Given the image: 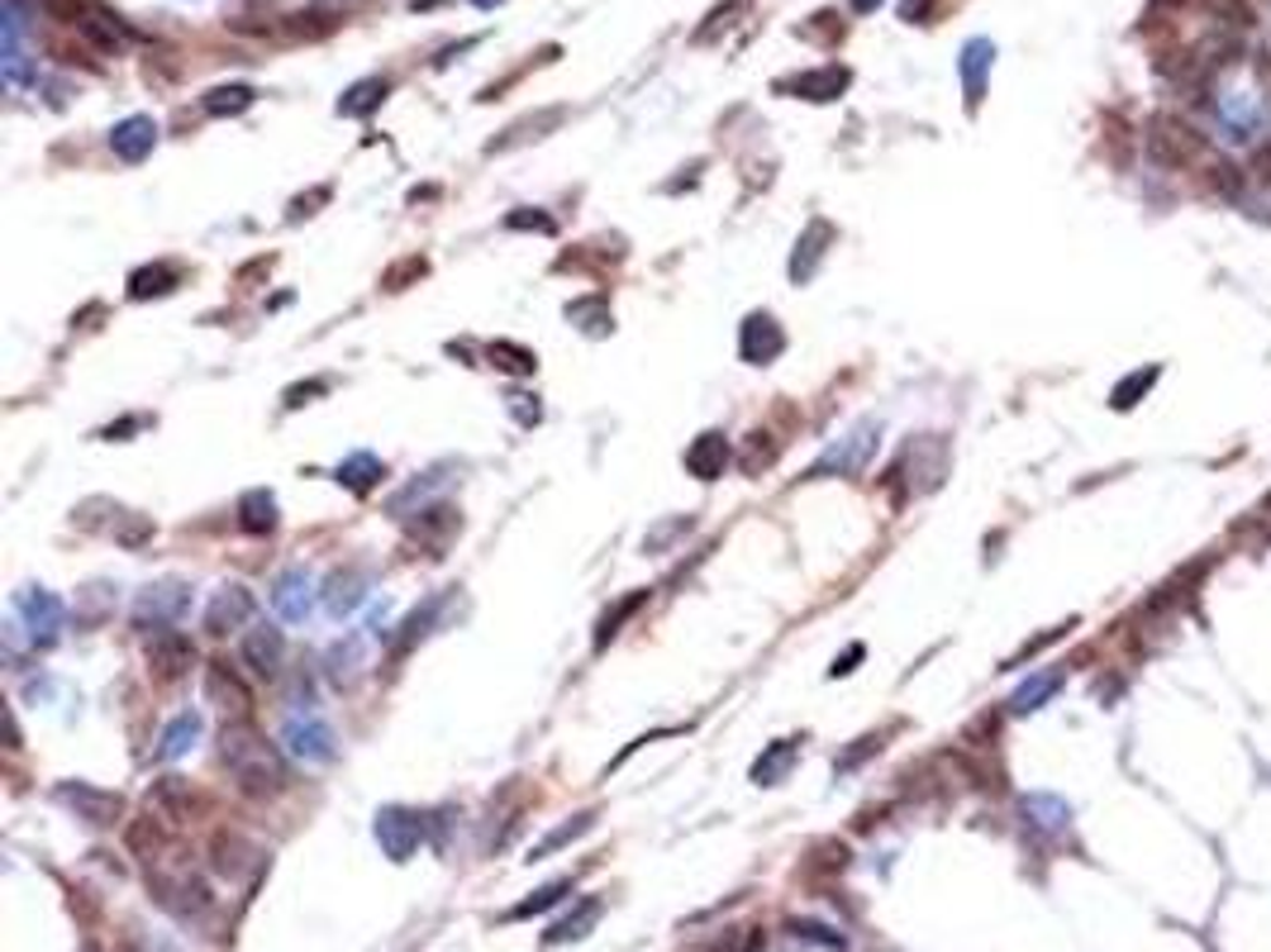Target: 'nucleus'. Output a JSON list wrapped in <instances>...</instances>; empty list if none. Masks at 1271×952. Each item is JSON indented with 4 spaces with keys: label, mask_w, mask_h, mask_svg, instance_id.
Here are the masks:
<instances>
[{
    "label": "nucleus",
    "mask_w": 1271,
    "mask_h": 952,
    "mask_svg": "<svg viewBox=\"0 0 1271 952\" xmlns=\"http://www.w3.org/2000/svg\"><path fill=\"white\" fill-rule=\"evenodd\" d=\"M191 662H196V643H191L186 634H176V629H162V634H153V638H148V667L158 671L162 681H176V677H186V671H191Z\"/></svg>",
    "instance_id": "14"
},
{
    "label": "nucleus",
    "mask_w": 1271,
    "mask_h": 952,
    "mask_svg": "<svg viewBox=\"0 0 1271 952\" xmlns=\"http://www.w3.org/2000/svg\"><path fill=\"white\" fill-rule=\"evenodd\" d=\"M153 143H158V125L148 115H129L110 129V148L119 162H143L153 153Z\"/></svg>",
    "instance_id": "16"
},
{
    "label": "nucleus",
    "mask_w": 1271,
    "mask_h": 952,
    "mask_svg": "<svg viewBox=\"0 0 1271 952\" xmlns=\"http://www.w3.org/2000/svg\"><path fill=\"white\" fill-rule=\"evenodd\" d=\"M786 353V329L772 315H748L738 329V357L752 367H766Z\"/></svg>",
    "instance_id": "11"
},
{
    "label": "nucleus",
    "mask_w": 1271,
    "mask_h": 952,
    "mask_svg": "<svg viewBox=\"0 0 1271 952\" xmlns=\"http://www.w3.org/2000/svg\"><path fill=\"white\" fill-rule=\"evenodd\" d=\"M1257 167H1262V182L1271 186V148H1262V153H1257Z\"/></svg>",
    "instance_id": "53"
},
{
    "label": "nucleus",
    "mask_w": 1271,
    "mask_h": 952,
    "mask_svg": "<svg viewBox=\"0 0 1271 952\" xmlns=\"http://www.w3.org/2000/svg\"><path fill=\"white\" fill-rule=\"evenodd\" d=\"M206 695H210V705H220L230 719L253 715V691L238 681V671L230 667V662H210L206 667ZM230 719H224V725H230Z\"/></svg>",
    "instance_id": "13"
},
{
    "label": "nucleus",
    "mask_w": 1271,
    "mask_h": 952,
    "mask_svg": "<svg viewBox=\"0 0 1271 952\" xmlns=\"http://www.w3.org/2000/svg\"><path fill=\"white\" fill-rule=\"evenodd\" d=\"M443 472H448V467H438V472H424L419 481H410V486H405V491H395V496H391V514H410V505H415V500H424L429 491L438 486V481H448Z\"/></svg>",
    "instance_id": "41"
},
{
    "label": "nucleus",
    "mask_w": 1271,
    "mask_h": 952,
    "mask_svg": "<svg viewBox=\"0 0 1271 952\" xmlns=\"http://www.w3.org/2000/svg\"><path fill=\"white\" fill-rule=\"evenodd\" d=\"M929 5H933V0H905L901 15H905L909 24H925V19H929Z\"/></svg>",
    "instance_id": "51"
},
{
    "label": "nucleus",
    "mask_w": 1271,
    "mask_h": 952,
    "mask_svg": "<svg viewBox=\"0 0 1271 952\" xmlns=\"http://www.w3.org/2000/svg\"><path fill=\"white\" fill-rule=\"evenodd\" d=\"M1201 134H1195L1191 125H1181L1177 115H1157L1153 129H1148V158L1157 167H1167V172H1181V167H1191L1201 158Z\"/></svg>",
    "instance_id": "3"
},
{
    "label": "nucleus",
    "mask_w": 1271,
    "mask_h": 952,
    "mask_svg": "<svg viewBox=\"0 0 1271 952\" xmlns=\"http://www.w3.org/2000/svg\"><path fill=\"white\" fill-rule=\"evenodd\" d=\"M1262 520H1271V491H1267V500H1262Z\"/></svg>",
    "instance_id": "55"
},
{
    "label": "nucleus",
    "mask_w": 1271,
    "mask_h": 952,
    "mask_svg": "<svg viewBox=\"0 0 1271 952\" xmlns=\"http://www.w3.org/2000/svg\"><path fill=\"white\" fill-rule=\"evenodd\" d=\"M506 224H510V229H538V234H553V229H558L553 220H548V214H538V210H534V214H529V210H520V214H510Z\"/></svg>",
    "instance_id": "48"
},
{
    "label": "nucleus",
    "mask_w": 1271,
    "mask_h": 952,
    "mask_svg": "<svg viewBox=\"0 0 1271 952\" xmlns=\"http://www.w3.org/2000/svg\"><path fill=\"white\" fill-rule=\"evenodd\" d=\"M319 391H324V381H310V386H291V391H286V405H291V409H296V405H305V401H310V395H319Z\"/></svg>",
    "instance_id": "49"
},
{
    "label": "nucleus",
    "mask_w": 1271,
    "mask_h": 952,
    "mask_svg": "<svg viewBox=\"0 0 1271 952\" xmlns=\"http://www.w3.org/2000/svg\"><path fill=\"white\" fill-rule=\"evenodd\" d=\"M172 286H176V268H167V262H158V268H139L134 276H129V296H134V300L167 296Z\"/></svg>",
    "instance_id": "35"
},
{
    "label": "nucleus",
    "mask_w": 1271,
    "mask_h": 952,
    "mask_svg": "<svg viewBox=\"0 0 1271 952\" xmlns=\"http://www.w3.org/2000/svg\"><path fill=\"white\" fill-rule=\"evenodd\" d=\"M253 105V87H214L206 95V110L210 115H244Z\"/></svg>",
    "instance_id": "40"
},
{
    "label": "nucleus",
    "mask_w": 1271,
    "mask_h": 952,
    "mask_svg": "<svg viewBox=\"0 0 1271 952\" xmlns=\"http://www.w3.org/2000/svg\"><path fill=\"white\" fill-rule=\"evenodd\" d=\"M881 443V425L877 419H862L853 433H843V439L834 443V448L820 453V462L805 472V481H824V477H857L862 467L872 462V453H877Z\"/></svg>",
    "instance_id": "2"
},
{
    "label": "nucleus",
    "mask_w": 1271,
    "mask_h": 952,
    "mask_svg": "<svg viewBox=\"0 0 1271 952\" xmlns=\"http://www.w3.org/2000/svg\"><path fill=\"white\" fill-rule=\"evenodd\" d=\"M39 5H43L53 19H63V24H87V19H91V5H87V0H39Z\"/></svg>",
    "instance_id": "43"
},
{
    "label": "nucleus",
    "mask_w": 1271,
    "mask_h": 952,
    "mask_svg": "<svg viewBox=\"0 0 1271 952\" xmlns=\"http://www.w3.org/2000/svg\"><path fill=\"white\" fill-rule=\"evenodd\" d=\"M200 733H206V719H200L196 709H182V715H176L172 725L162 729V739H158V762H176V757H186V753L200 743Z\"/></svg>",
    "instance_id": "20"
},
{
    "label": "nucleus",
    "mask_w": 1271,
    "mask_h": 952,
    "mask_svg": "<svg viewBox=\"0 0 1271 952\" xmlns=\"http://www.w3.org/2000/svg\"><path fill=\"white\" fill-rule=\"evenodd\" d=\"M743 952H766V934L762 929H748V948Z\"/></svg>",
    "instance_id": "52"
},
{
    "label": "nucleus",
    "mask_w": 1271,
    "mask_h": 952,
    "mask_svg": "<svg viewBox=\"0 0 1271 952\" xmlns=\"http://www.w3.org/2000/svg\"><path fill=\"white\" fill-rule=\"evenodd\" d=\"M490 363H496L500 371H514V377H529V371L538 367V357L529 353V348H520V343H490Z\"/></svg>",
    "instance_id": "37"
},
{
    "label": "nucleus",
    "mask_w": 1271,
    "mask_h": 952,
    "mask_svg": "<svg viewBox=\"0 0 1271 952\" xmlns=\"http://www.w3.org/2000/svg\"><path fill=\"white\" fill-rule=\"evenodd\" d=\"M843 87H848V71L843 67H820V71H805V77L790 81V91L805 95V101H834Z\"/></svg>",
    "instance_id": "30"
},
{
    "label": "nucleus",
    "mask_w": 1271,
    "mask_h": 952,
    "mask_svg": "<svg viewBox=\"0 0 1271 952\" xmlns=\"http://www.w3.org/2000/svg\"><path fill=\"white\" fill-rule=\"evenodd\" d=\"M724 467H729V439L724 433H700V439L691 443L686 448V472L695 477V481H715V477H724Z\"/></svg>",
    "instance_id": "19"
},
{
    "label": "nucleus",
    "mask_w": 1271,
    "mask_h": 952,
    "mask_svg": "<svg viewBox=\"0 0 1271 952\" xmlns=\"http://www.w3.org/2000/svg\"><path fill=\"white\" fill-rule=\"evenodd\" d=\"M1062 681H1066V671L1062 667H1048V671H1034L1019 691L1010 695V715H1034V709H1043L1052 701V695L1062 691Z\"/></svg>",
    "instance_id": "22"
},
{
    "label": "nucleus",
    "mask_w": 1271,
    "mask_h": 952,
    "mask_svg": "<svg viewBox=\"0 0 1271 952\" xmlns=\"http://www.w3.org/2000/svg\"><path fill=\"white\" fill-rule=\"evenodd\" d=\"M253 610H258V600L248 586H220L206 605V634L224 638V634L248 629V624H253Z\"/></svg>",
    "instance_id": "9"
},
{
    "label": "nucleus",
    "mask_w": 1271,
    "mask_h": 952,
    "mask_svg": "<svg viewBox=\"0 0 1271 952\" xmlns=\"http://www.w3.org/2000/svg\"><path fill=\"white\" fill-rule=\"evenodd\" d=\"M877 5H881V0H853V10H857V15H867V10H877Z\"/></svg>",
    "instance_id": "54"
},
{
    "label": "nucleus",
    "mask_w": 1271,
    "mask_h": 952,
    "mask_svg": "<svg viewBox=\"0 0 1271 952\" xmlns=\"http://www.w3.org/2000/svg\"><path fill=\"white\" fill-rule=\"evenodd\" d=\"M1019 814H1024V824L1038 829V834H1066V824H1072V810H1066V800H1058V795H1024V800H1019Z\"/></svg>",
    "instance_id": "21"
},
{
    "label": "nucleus",
    "mask_w": 1271,
    "mask_h": 952,
    "mask_svg": "<svg viewBox=\"0 0 1271 952\" xmlns=\"http://www.w3.org/2000/svg\"><path fill=\"white\" fill-rule=\"evenodd\" d=\"M381 95H386V81L381 77H367V81H357L353 91L343 95L339 101V115H348V119H363V115H371L381 105Z\"/></svg>",
    "instance_id": "34"
},
{
    "label": "nucleus",
    "mask_w": 1271,
    "mask_h": 952,
    "mask_svg": "<svg viewBox=\"0 0 1271 952\" xmlns=\"http://www.w3.org/2000/svg\"><path fill=\"white\" fill-rule=\"evenodd\" d=\"M790 762H796V739L766 743V753L752 762V781H758V786H776V781L790 771Z\"/></svg>",
    "instance_id": "29"
},
{
    "label": "nucleus",
    "mask_w": 1271,
    "mask_h": 952,
    "mask_svg": "<svg viewBox=\"0 0 1271 952\" xmlns=\"http://www.w3.org/2000/svg\"><path fill=\"white\" fill-rule=\"evenodd\" d=\"M281 743H286V753H291L296 762H310V767L333 762V753H339V739H333V729L324 725L319 715H305V719L296 715V719H286Z\"/></svg>",
    "instance_id": "7"
},
{
    "label": "nucleus",
    "mask_w": 1271,
    "mask_h": 952,
    "mask_svg": "<svg viewBox=\"0 0 1271 952\" xmlns=\"http://www.w3.org/2000/svg\"><path fill=\"white\" fill-rule=\"evenodd\" d=\"M443 605H448V596H429L424 605H415V610H410V620H405V624H401V634H395V657H401V653H410V648L419 643V638H424L429 629H434V624H438V614H443Z\"/></svg>",
    "instance_id": "25"
},
{
    "label": "nucleus",
    "mask_w": 1271,
    "mask_h": 952,
    "mask_svg": "<svg viewBox=\"0 0 1271 952\" xmlns=\"http://www.w3.org/2000/svg\"><path fill=\"white\" fill-rule=\"evenodd\" d=\"M877 748H881V739H877V733H867V739H857V748H853V753H843V757H838V771H853V767L862 762V757H867V753H877Z\"/></svg>",
    "instance_id": "47"
},
{
    "label": "nucleus",
    "mask_w": 1271,
    "mask_h": 952,
    "mask_svg": "<svg viewBox=\"0 0 1271 952\" xmlns=\"http://www.w3.org/2000/svg\"><path fill=\"white\" fill-rule=\"evenodd\" d=\"M991 57H995V48H991L986 39H971V43L962 48V81H967V101H971V110L981 105V91H986Z\"/></svg>",
    "instance_id": "26"
},
{
    "label": "nucleus",
    "mask_w": 1271,
    "mask_h": 952,
    "mask_svg": "<svg viewBox=\"0 0 1271 952\" xmlns=\"http://www.w3.org/2000/svg\"><path fill=\"white\" fill-rule=\"evenodd\" d=\"M363 596H367V576L357 572V568H348V572H333L329 576V590H324V605H329V614H353L357 605H363Z\"/></svg>",
    "instance_id": "24"
},
{
    "label": "nucleus",
    "mask_w": 1271,
    "mask_h": 952,
    "mask_svg": "<svg viewBox=\"0 0 1271 952\" xmlns=\"http://www.w3.org/2000/svg\"><path fill=\"white\" fill-rule=\"evenodd\" d=\"M1205 5L1224 24H1233V29H1253V10L1243 5V0H1205Z\"/></svg>",
    "instance_id": "44"
},
{
    "label": "nucleus",
    "mask_w": 1271,
    "mask_h": 952,
    "mask_svg": "<svg viewBox=\"0 0 1271 952\" xmlns=\"http://www.w3.org/2000/svg\"><path fill=\"white\" fill-rule=\"evenodd\" d=\"M601 914H605V905L595 896H586V900H577V910L572 914H562V920L548 929V943H577V938H586L601 924Z\"/></svg>",
    "instance_id": "23"
},
{
    "label": "nucleus",
    "mask_w": 1271,
    "mask_h": 952,
    "mask_svg": "<svg viewBox=\"0 0 1271 952\" xmlns=\"http://www.w3.org/2000/svg\"><path fill=\"white\" fill-rule=\"evenodd\" d=\"M476 5H482V10H490V5H496V0H476Z\"/></svg>",
    "instance_id": "57"
},
{
    "label": "nucleus",
    "mask_w": 1271,
    "mask_h": 952,
    "mask_svg": "<svg viewBox=\"0 0 1271 952\" xmlns=\"http://www.w3.org/2000/svg\"><path fill=\"white\" fill-rule=\"evenodd\" d=\"M829 244H834V224L829 220H810L805 234L796 238V252H790V276H796V282H810V276L820 272Z\"/></svg>",
    "instance_id": "17"
},
{
    "label": "nucleus",
    "mask_w": 1271,
    "mask_h": 952,
    "mask_svg": "<svg viewBox=\"0 0 1271 952\" xmlns=\"http://www.w3.org/2000/svg\"><path fill=\"white\" fill-rule=\"evenodd\" d=\"M186 610H191V586H182V582H158V586H148L139 596L134 624H139L143 634H162V629H172V624H182Z\"/></svg>",
    "instance_id": "4"
},
{
    "label": "nucleus",
    "mask_w": 1271,
    "mask_h": 952,
    "mask_svg": "<svg viewBox=\"0 0 1271 952\" xmlns=\"http://www.w3.org/2000/svg\"><path fill=\"white\" fill-rule=\"evenodd\" d=\"M790 934H796V938H810V943H820V948H834V952H843V948H848V938H843V934H834L829 924H814V920H796V924H790Z\"/></svg>",
    "instance_id": "42"
},
{
    "label": "nucleus",
    "mask_w": 1271,
    "mask_h": 952,
    "mask_svg": "<svg viewBox=\"0 0 1271 952\" xmlns=\"http://www.w3.org/2000/svg\"><path fill=\"white\" fill-rule=\"evenodd\" d=\"M57 800H63L67 810L77 814L81 824H91V829H110L115 819L125 814V800H119L115 791L87 786V781H63V786H57Z\"/></svg>",
    "instance_id": "8"
},
{
    "label": "nucleus",
    "mask_w": 1271,
    "mask_h": 952,
    "mask_svg": "<svg viewBox=\"0 0 1271 952\" xmlns=\"http://www.w3.org/2000/svg\"><path fill=\"white\" fill-rule=\"evenodd\" d=\"M15 614L24 620V629H29L34 648L57 643V634H63V600H57L53 590H43V586H24L15 596Z\"/></svg>",
    "instance_id": "6"
},
{
    "label": "nucleus",
    "mask_w": 1271,
    "mask_h": 952,
    "mask_svg": "<svg viewBox=\"0 0 1271 952\" xmlns=\"http://www.w3.org/2000/svg\"><path fill=\"white\" fill-rule=\"evenodd\" d=\"M357 671H363V638L348 634V638H339V643L329 648V681L348 686Z\"/></svg>",
    "instance_id": "31"
},
{
    "label": "nucleus",
    "mask_w": 1271,
    "mask_h": 952,
    "mask_svg": "<svg viewBox=\"0 0 1271 952\" xmlns=\"http://www.w3.org/2000/svg\"><path fill=\"white\" fill-rule=\"evenodd\" d=\"M220 757L230 767V777L238 781V791L248 795H277L286 786V767L277 743H267L248 719H230L220 729Z\"/></svg>",
    "instance_id": "1"
},
{
    "label": "nucleus",
    "mask_w": 1271,
    "mask_h": 952,
    "mask_svg": "<svg viewBox=\"0 0 1271 952\" xmlns=\"http://www.w3.org/2000/svg\"><path fill=\"white\" fill-rule=\"evenodd\" d=\"M153 810L162 819H176V824H191V819L206 810V795L182 777H162L158 786H153Z\"/></svg>",
    "instance_id": "15"
},
{
    "label": "nucleus",
    "mask_w": 1271,
    "mask_h": 952,
    "mask_svg": "<svg viewBox=\"0 0 1271 952\" xmlns=\"http://www.w3.org/2000/svg\"><path fill=\"white\" fill-rule=\"evenodd\" d=\"M315 600H319V582L305 568H291L272 582V605H277L286 624H305L315 614Z\"/></svg>",
    "instance_id": "10"
},
{
    "label": "nucleus",
    "mask_w": 1271,
    "mask_h": 952,
    "mask_svg": "<svg viewBox=\"0 0 1271 952\" xmlns=\"http://www.w3.org/2000/svg\"><path fill=\"white\" fill-rule=\"evenodd\" d=\"M1157 377H1162V367H1138V371H1129V377H1124V381L1110 391V405H1114V409H1134V405L1143 401V395L1157 386Z\"/></svg>",
    "instance_id": "33"
},
{
    "label": "nucleus",
    "mask_w": 1271,
    "mask_h": 952,
    "mask_svg": "<svg viewBox=\"0 0 1271 952\" xmlns=\"http://www.w3.org/2000/svg\"><path fill=\"white\" fill-rule=\"evenodd\" d=\"M244 662L253 667V677L277 681L286 667V634L277 624H253V629L244 634Z\"/></svg>",
    "instance_id": "12"
},
{
    "label": "nucleus",
    "mask_w": 1271,
    "mask_h": 952,
    "mask_svg": "<svg viewBox=\"0 0 1271 952\" xmlns=\"http://www.w3.org/2000/svg\"><path fill=\"white\" fill-rule=\"evenodd\" d=\"M591 824H595V814H591V810H586V814H577V819H567V824H558L553 834H548V838H538L534 848H529V862H543V858H553L558 848H567V843H577V838H581Z\"/></svg>",
    "instance_id": "32"
},
{
    "label": "nucleus",
    "mask_w": 1271,
    "mask_h": 952,
    "mask_svg": "<svg viewBox=\"0 0 1271 952\" xmlns=\"http://www.w3.org/2000/svg\"><path fill=\"white\" fill-rule=\"evenodd\" d=\"M1066 629H1076V624H1058V629H1048V634L1028 638V643H1024V648H1019V653H1014L1010 662H1005V667H1019V662H1028V657H1034V653H1043V648H1048V643H1058V638H1062Z\"/></svg>",
    "instance_id": "45"
},
{
    "label": "nucleus",
    "mask_w": 1271,
    "mask_h": 952,
    "mask_svg": "<svg viewBox=\"0 0 1271 952\" xmlns=\"http://www.w3.org/2000/svg\"><path fill=\"white\" fill-rule=\"evenodd\" d=\"M210 852H214V872L230 876V882H238V876H248V872H258V862H262V852L244 834H214Z\"/></svg>",
    "instance_id": "18"
},
{
    "label": "nucleus",
    "mask_w": 1271,
    "mask_h": 952,
    "mask_svg": "<svg viewBox=\"0 0 1271 952\" xmlns=\"http://www.w3.org/2000/svg\"><path fill=\"white\" fill-rule=\"evenodd\" d=\"M562 896H572V882H548V886H538L529 900H520V905H510V914H506V920H529V914H543V910H553Z\"/></svg>",
    "instance_id": "36"
},
{
    "label": "nucleus",
    "mask_w": 1271,
    "mask_h": 952,
    "mask_svg": "<svg viewBox=\"0 0 1271 952\" xmlns=\"http://www.w3.org/2000/svg\"><path fill=\"white\" fill-rule=\"evenodd\" d=\"M853 662H862V643H853L843 657L834 662V667H829V677H848V671H853Z\"/></svg>",
    "instance_id": "50"
},
{
    "label": "nucleus",
    "mask_w": 1271,
    "mask_h": 952,
    "mask_svg": "<svg viewBox=\"0 0 1271 952\" xmlns=\"http://www.w3.org/2000/svg\"><path fill=\"white\" fill-rule=\"evenodd\" d=\"M381 477H386V467H381V457H371V453H353V457H343L339 462V486H348L353 496H367Z\"/></svg>",
    "instance_id": "27"
},
{
    "label": "nucleus",
    "mask_w": 1271,
    "mask_h": 952,
    "mask_svg": "<svg viewBox=\"0 0 1271 952\" xmlns=\"http://www.w3.org/2000/svg\"><path fill=\"white\" fill-rule=\"evenodd\" d=\"M238 524H244L248 534H272V529H277V496H272V491H248V496L238 500Z\"/></svg>",
    "instance_id": "28"
},
{
    "label": "nucleus",
    "mask_w": 1271,
    "mask_h": 952,
    "mask_svg": "<svg viewBox=\"0 0 1271 952\" xmlns=\"http://www.w3.org/2000/svg\"><path fill=\"white\" fill-rule=\"evenodd\" d=\"M558 119H562V110H548V115H538V119H524V125L506 129V139L490 143V153H506V148H514V143H524V139H543V129H553Z\"/></svg>",
    "instance_id": "39"
},
{
    "label": "nucleus",
    "mask_w": 1271,
    "mask_h": 952,
    "mask_svg": "<svg viewBox=\"0 0 1271 952\" xmlns=\"http://www.w3.org/2000/svg\"><path fill=\"white\" fill-rule=\"evenodd\" d=\"M705 952H729V943H715V948H705Z\"/></svg>",
    "instance_id": "56"
},
{
    "label": "nucleus",
    "mask_w": 1271,
    "mask_h": 952,
    "mask_svg": "<svg viewBox=\"0 0 1271 952\" xmlns=\"http://www.w3.org/2000/svg\"><path fill=\"white\" fill-rule=\"evenodd\" d=\"M371 834H377L381 852H386L391 862H410L419 852V843H424V819L415 810H405V805H386V810H377Z\"/></svg>",
    "instance_id": "5"
},
{
    "label": "nucleus",
    "mask_w": 1271,
    "mask_h": 952,
    "mask_svg": "<svg viewBox=\"0 0 1271 952\" xmlns=\"http://www.w3.org/2000/svg\"><path fill=\"white\" fill-rule=\"evenodd\" d=\"M567 319H591V334H601L610 315L601 310V300H577V305H567Z\"/></svg>",
    "instance_id": "46"
},
{
    "label": "nucleus",
    "mask_w": 1271,
    "mask_h": 952,
    "mask_svg": "<svg viewBox=\"0 0 1271 952\" xmlns=\"http://www.w3.org/2000/svg\"><path fill=\"white\" fill-rule=\"evenodd\" d=\"M643 600H647V590H633V596H625L615 610H605V614H601V629H595V648H605L610 638L619 634V624H625L629 614H639V605H643Z\"/></svg>",
    "instance_id": "38"
}]
</instances>
